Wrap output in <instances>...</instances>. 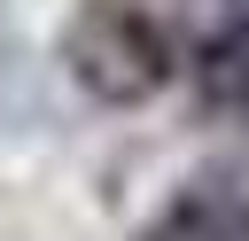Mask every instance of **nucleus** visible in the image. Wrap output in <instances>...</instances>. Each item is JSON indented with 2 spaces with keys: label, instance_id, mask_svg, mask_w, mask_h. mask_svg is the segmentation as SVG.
<instances>
[{
  "label": "nucleus",
  "instance_id": "f257e3e1",
  "mask_svg": "<svg viewBox=\"0 0 249 241\" xmlns=\"http://www.w3.org/2000/svg\"><path fill=\"white\" fill-rule=\"evenodd\" d=\"M62 70L101 101V109H140L171 86L179 54L171 31L156 23V8L140 0H78L62 23Z\"/></svg>",
  "mask_w": 249,
  "mask_h": 241
},
{
  "label": "nucleus",
  "instance_id": "f03ea898",
  "mask_svg": "<svg viewBox=\"0 0 249 241\" xmlns=\"http://www.w3.org/2000/svg\"><path fill=\"white\" fill-rule=\"evenodd\" d=\"M195 86L218 117H241L249 124V16H233L202 54H195Z\"/></svg>",
  "mask_w": 249,
  "mask_h": 241
}]
</instances>
